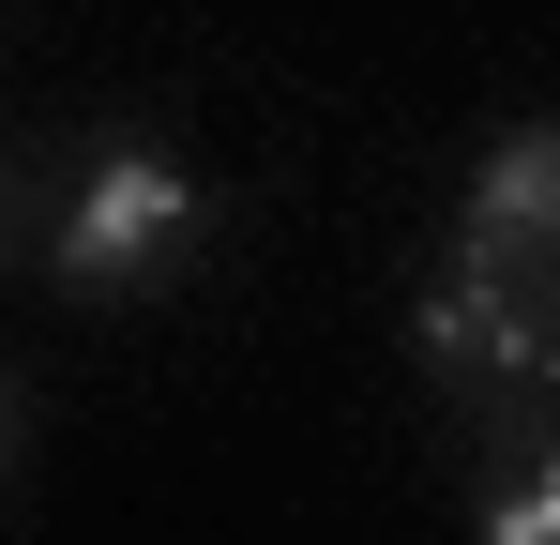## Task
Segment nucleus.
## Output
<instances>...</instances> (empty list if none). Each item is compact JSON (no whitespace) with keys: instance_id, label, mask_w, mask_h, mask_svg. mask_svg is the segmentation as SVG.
Masks as SVG:
<instances>
[{"instance_id":"nucleus-5","label":"nucleus","mask_w":560,"mask_h":545,"mask_svg":"<svg viewBox=\"0 0 560 545\" xmlns=\"http://www.w3.org/2000/svg\"><path fill=\"white\" fill-rule=\"evenodd\" d=\"M0 469H15V379H0Z\"/></svg>"},{"instance_id":"nucleus-4","label":"nucleus","mask_w":560,"mask_h":545,"mask_svg":"<svg viewBox=\"0 0 560 545\" xmlns=\"http://www.w3.org/2000/svg\"><path fill=\"white\" fill-rule=\"evenodd\" d=\"M469 545H560V425L500 440V469H485V515H469Z\"/></svg>"},{"instance_id":"nucleus-2","label":"nucleus","mask_w":560,"mask_h":545,"mask_svg":"<svg viewBox=\"0 0 560 545\" xmlns=\"http://www.w3.org/2000/svg\"><path fill=\"white\" fill-rule=\"evenodd\" d=\"M197 228H212V182L183 152H152V137H106V152H77L61 212H46V272L92 288V303H137V288H167L197 258Z\"/></svg>"},{"instance_id":"nucleus-1","label":"nucleus","mask_w":560,"mask_h":545,"mask_svg":"<svg viewBox=\"0 0 560 545\" xmlns=\"http://www.w3.org/2000/svg\"><path fill=\"white\" fill-rule=\"evenodd\" d=\"M409 349H424V379L455 409H485L500 440H530V425H560V272L440 258L409 288Z\"/></svg>"},{"instance_id":"nucleus-3","label":"nucleus","mask_w":560,"mask_h":545,"mask_svg":"<svg viewBox=\"0 0 560 545\" xmlns=\"http://www.w3.org/2000/svg\"><path fill=\"white\" fill-rule=\"evenodd\" d=\"M455 258L485 272H560V121H515L485 137L455 182Z\"/></svg>"},{"instance_id":"nucleus-6","label":"nucleus","mask_w":560,"mask_h":545,"mask_svg":"<svg viewBox=\"0 0 560 545\" xmlns=\"http://www.w3.org/2000/svg\"><path fill=\"white\" fill-rule=\"evenodd\" d=\"M0 243H15V167H0Z\"/></svg>"}]
</instances>
